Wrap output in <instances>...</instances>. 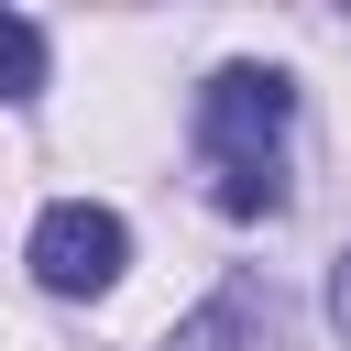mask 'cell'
<instances>
[{"label":"cell","mask_w":351,"mask_h":351,"mask_svg":"<svg viewBox=\"0 0 351 351\" xmlns=\"http://www.w3.org/2000/svg\"><path fill=\"white\" fill-rule=\"evenodd\" d=\"M285 143H296V77L263 55L208 66L197 88V176L219 219H274L285 208Z\"/></svg>","instance_id":"obj_1"},{"label":"cell","mask_w":351,"mask_h":351,"mask_svg":"<svg viewBox=\"0 0 351 351\" xmlns=\"http://www.w3.org/2000/svg\"><path fill=\"white\" fill-rule=\"evenodd\" d=\"M22 263H33L44 296H110L132 274V219L110 197H55L33 219V241H22Z\"/></svg>","instance_id":"obj_2"},{"label":"cell","mask_w":351,"mask_h":351,"mask_svg":"<svg viewBox=\"0 0 351 351\" xmlns=\"http://www.w3.org/2000/svg\"><path fill=\"white\" fill-rule=\"evenodd\" d=\"M154 351H296V307H285L274 274L241 263V274H219V285H208V296L154 340Z\"/></svg>","instance_id":"obj_3"},{"label":"cell","mask_w":351,"mask_h":351,"mask_svg":"<svg viewBox=\"0 0 351 351\" xmlns=\"http://www.w3.org/2000/svg\"><path fill=\"white\" fill-rule=\"evenodd\" d=\"M44 77H55L44 22H33V11H0V110H33V99H44Z\"/></svg>","instance_id":"obj_4"},{"label":"cell","mask_w":351,"mask_h":351,"mask_svg":"<svg viewBox=\"0 0 351 351\" xmlns=\"http://www.w3.org/2000/svg\"><path fill=\"white\" fill-rule=\"evenodd\" d=\"M329 329H340V340H351V241H340V252H329Z\"/></svg>","instance_id":"obj_5"}]
</instances>
